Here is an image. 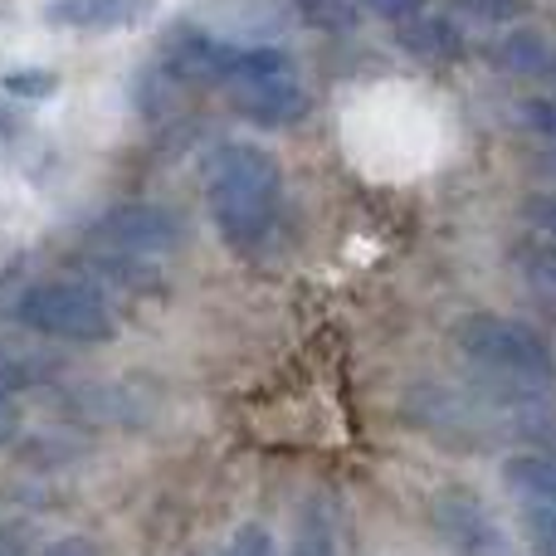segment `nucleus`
<instances>
[{
  "mask_svg": "<svg viewBox=\"0 0 556 556\" xmlns=\"http://www.w3.org/2000/svg\"><path fill=\"white\" fill-rule=\"evenodd\" d=\"M205 205L235 254H264L283 215V166L254 142H225L205 162Z\"/></svg>",
  "mask_w": 556,
  "mask_h": 556,
  "instance_id": "nucleus-1",
  "label": "nucleus"
},
{
  "mask_svg": "<svg viewBox=\"0 0 556 556\" xmlns=\"http://www.w3.org/2000/svg\"><path fill=\"white\" fill-rule=\"evenodd\" d=\"M459 346L479 371L498 376L503 386H522V391H538V386L556 381V356L547 346V337L538 327L518 323V317H498V313H473L459 323Z\"/></svg>",
  "mask_w": 556,
  "mask_h": 556,
  "instance_id": "nucleus-2",
  "label": "nucleus"
},
{
  "mask_svg": "<svg viewBox=\"0 0 556 556\" xmlns=\"http://www.w3.org/2000/svg\"><path fill=\"white\" fill-rule=\"evenodd\" d=\"M181 235L186 230H181V220H176V211L132 201V205H113V211L98 215L88 240H93L98 260H103L108 269H117L127 283H147V264L166 260V254L181 244Z\"/></svg>",
  "mask_w": 556,
  "mask_h": 556,
  "instance_id": "nucleus-3",
  "label": "nucleus"
},
{
  "mask_svg": "<svg viewBox=\"0 0 556 556\" xmlns=\"http://www.w3.org/2000/svg\"><path fill=\"white\" fill-rule=\"evenodd\" d=\"M20 323L29 332H45L54 342H113L117 337V313L93 283H68V278H54V283H35L25 298H20Z\"/></svg>",
  "mask_w": 556,
  "mask_h": 556,
  "instance_id": "nucleus-4",
  "label": "nucleus"
},
{
  "mask_svg": "<svg viewBox=\"0 0 556 556\" xmlns=\"http://www.w3.org/2000/svg\"><path fill=\"white\" fill-rule=\"evenodd\" d=\"M434 532L444 538V547L454 556H518L508 542V532L498 528V518L489 513V503L469 489H444L434 498Z\"/></svg>",
  "mask_w": 556,
  "mask_h": 556,
  "instance_id": "nucleus-5",
  "label": "nucleus"
},
{
  "mask_svg": "<svg viewBox=\"0 0 556 556\" xmlns=\"http://www.w3.org/2000/svg\"><path fill=\"white\" fill-rule=\"evenodd\" d=\"M156 15V0H49L45 25L78 29V35H117Z\"/></svg>",
  "mask_w": 556,
  "mask_h": 556,
  "instance_id": "nucleus-6",
  "label": "nucleus"
},
{
  "mask_svg": "<svg viewBox=\"0 0 556 556\" xmlns=\"http://www.w3.org/2000/svg\"><path fill=\"white\" fill-rule=\"evenodd\" d=\"M230 103L240 117H250L254 127H293L307 113V88L293 74H269L250 78V84L230 88Z\"/></svg>",
  "mask_w": 556,
  "mask_h": 556,
  "instance_id": "nucleus-7",
  "label": "nucleus"
},
{
  "mask_svg": "<svg viewBox=\"0 0 556 556\" xmlns=\"http://www.w3.org/2000/svg\"><path fill=\"white\" fill-rule=\"evenodd\" d=\"M395 45H401L410 59H425V64H454V59L464 54V29L454 25L450 15L420 10V15L395 25Z\"/></svg>",
  "mask_w": 556,
  "mask_h": 556,
  "instance_id": "nucleus-8",
  "label": "nucleus"
},
{
  "mask_svg": "<svg viewBox=\"0 0 556 556\" xmlns=\"http://www.w3.org/2000/svg\"><path fill=\"white\" fill-rule=\"evenodd\" d=\"M503 483L513 489L518 503H538V508H556V459L552 454H513L503 464Z\"/></svg>",
  "mask_w": 556,
  "mask_h": 556,
  "instance_id": "nucleus-9",
  "label": "nucleus"
},
{
  "mask_svg": "<svg viewBox=\"0 0 556 556\" xmlns=\"http://www.w3.org/2000/svg\"><path fill=\"white\" fill-rule=\"evenodd\" d=\"M493 59H498L508 74H522V78H538V74L552 78L556 74V49L542 29H513V35H503L498 49H493Z\"/></svg>",
  "mask_w": 556,
  "mask_h": 556,
  "instance_id": "nucleus-10",
  "label": "nucleus"
},
{
  "mask_svg": "<svg viewBox=\"0 0 556 556\" xmlns=\"http://www.w3.org/2000/svg\"><path fill=\"white\" fill-rule=\"evenodd\" d=\"M288 556H342L337 552V513L327 498L303 503L298 513V532H293V552Z\"/></svg>",
  "mask_w": 556,
  "mask_h": 556,
  "instance_id": "nucleus-11",
  "label": "nucleus"
},
{
  "mask_svg": "<svg viewBox=\"0 0 556 556\" xmlns=\"http://www.w3.org/2000/svg\"><path fill=\"white\" fill-rule=\"evenodd\" d=\"M513 260H518V269L532 278V283H542L547 293H556V240H522L518 250H513Z\"/></svg>",
  "mask_w": 556,
  "mask_h": 556,
  "instance_id": "nucleus-12",
  "label": "nucleus"
},
{
  "mask_svg": "<svg viewBox=\"0 0 556 556\" xmlns=\"http://www.w3.org/2000/svg\"><path fill=\"white\" fill-rule=\"evenodd\" d=\"M362 0H298V15L313 29H352Z\"/></svg>",
  "mask_w": 556,
  "mask_h": 556,
  "instance_id": "nucleus-13",
  "label": "nucleus"
},
{
  "mask_svg": "<svg viewBox=\"0 0 556 556\" xmlns=\"http://www.w3.org/2000/svg\"><path fill=\"white\" fill-rule=\"evenodd\" d=\"M522 522H528V542L538 556H556V508L522 503Z\"/></svg>",
  "mask_w": 556,
  "mask_h": 556,
  "instance_id": "nucleus-14",
  "label": "nucleus"
},
{
  "mask_svg": "<svg viewBox=\"0 0 556 556\" xmlns=\"http://www.w3.org/2000/svg\"><path fill=\"white\" fill-rule=\"evenodd\" d=\"M522 5H528V0H454V10L479 20V25H508V20L522 15Z\"/></svg>",
  "mask_w": 556,
  "mask_h": 556,
  "instance_id": "nucleus-15",
  "label": "nucleus"
},
{
  "mask_svg": "<svg viewBox=\"0 0 556 556\" xmlns=\"http://www.w3.org/2000/svg\"><path fill=\"white\" fill-rule=\"evenodd\" d=\"M518 123L528 127L532 137H547L556 147V98H528V103L518 108Z\"/></svg>",
  "mask_w": 556,
  "mask_h": 556,
  "instance_id": "nucleus-16",
  "label": "nucleus"
},
{
  "mask_svg": "<svg viewBox=\"0 0 556 556\" xmlns=\"http://www.w3.org/2000/svg\"><path fill=\"white\" fill-rule=\"evenodd\" d=\"M522 215H528V225L538 235L556 240V191H532L528 201H522Z\"/></svg>",
  "mask_w": 556,
  "mask_h": 556,
  "instance_id": "nucleus-17",
  "label": "nucleus"
},
{
  "mask_svg": "<svg viewBox=\"0 0 556 556\" xmlns=\"http://www.w3.org/2000/svg\"><path fill=\"white\" fill-rule=\"evenodd\" d=\"M225 556H278V547H274V538H269V532H264V528H254V522H250V528H240V532H235V542H230V547H225Z\"/></svg>",
  "mask_w": 556,
  "mask_h": 556,
  "instance_id": "nucleus-18",
  "label": "nucleus"
},
{
  "mask_svg": "<svg viewBox=\"0 0 556 556\" xmlns=\"http://www.w3.org/2000/svg\"><path fill=\"white\" fill-rule=\"evenodd\" d=\"M0 88L15 98H45V93H54V74H5Z\"/></svg>",
  "mask_w": 556,
  "mask_h": 556,
  "instance_id": "nucleus-19",
  "label": "nucleus"
},
{
  "mask_svg": "<svg viewBox=\"0 0 556 556\" xmlns=\"http://www.w3.org/2000/svg\"><path fill=\"white\" fill-rule=\"evenodd\" d=\"M362 10H371L376 20H391V25H401V20L420 15L425 0H362Z\"/></svg>",
  "mask_w": 556,
  "mask_h": 556,
  "instance_id": "nucleus-20",
  "label": "nucleus"
},
{
  "mask_svg": "<svg viewBox=\"0 0 556 556\" xmlns=\"http://www.w3.org/2000/svg\"><path fill=\"white\" fill-rule=\"evenodd\" d=\"M45 556H98V552H93V542H84V538H64V542H54Z\"/></svg>",
  "mask_w": 556,
  "mask_h": 556,
  "instance_id": "nucleus-21",
  "label": "nucleus"
},
{
  "mask_svg": "<svg viewBox=\"0 0 556 556\" xmlns=\"http://www.w3.org/2000/svg\"><path fill=\"white\" fill-rule=\"evenodd\" d=\"M10 434H15V405H10L5 395H0V444H5Z\"/></svg>",
  "mask_w": 556,
  "mask_h": 556,
  "instance_id": "nucleus-22",
  "label": "nucleus"
},
{
  "mask_svg": "<svg viewBox=\"0 0 556 556\" xmlns=\"http://www.w3.org/2000/svg\"><path fill=\"white\" fill-rule=\"evenodd\" d=\"M538 172H547V176H556V147H552V152H542V156H538Z\"/></svg>",
  "mask_w": 556,
  "mask_h": 556,
  "instance_id": "nucleus-23",
  "label": "nucleus"
},
{
  "mask_svg": "<svg viewBox=\"0 0 556 556\" xmlns=\"http://www.w3.org/2000/svg\"><path fill=\"white\" fill-rule=\"evenodd\" d=\"M0 556H20V552H15V542H5V538H0Z\"/></svg>",
  "mask_w": 556,
  "mask_h": 556,
  "instance_id": "nucleus-24",
  "label": "nucleus"
},
{
  "mask_svg": "<svg viewBox=\"0 0 556 556\" xmlns=\"http://www.w3.org/2000/svg\"><path fill=\"white\" fill-rule=\"evenodd\" d=\"M552 78H556V74H552Z\"/></svg>",
  "mask_w": 556,
  "mask_h": 556,
  "instance_id": "nucleus-25",
  "label": "nucleus"
}]
</instances>
